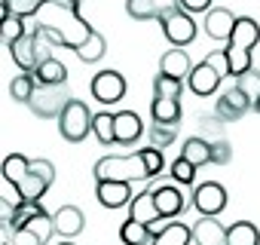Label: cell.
I'll list each match as a JSON object with an SVG mask.
<instances>
[{"label":"cell","mask_w":260,"mask_h":245,"mask_svg":"<svg viewBox=\"0 0 260 245\" xmlns=\"http://www.w3.org/2000/svg\"><path fill=\"white\" fill-rule=\"evenodd\" d=\"M31 25L40 28V34L52 46H64V49H80L95 31L80 16V4H71V0H46L40 13L31 19Z\"/></svg>","instance_id":"cell-1"},{"label":"cell","mask_w":260,"mask_h":245,"mask_svg":"<svg viewBox=\"0 0 260 245\" xmlns=\"http://www.w3.org/2000/svg\"><path fill=\"white\" fill-rule=\"evenodd\" d=\"M166 169V160H162V150L159 147H141L128 157H101L95 163V178L98 181H147V178H156L162 175Z\"/></svg>","instance_id":"cell-2"},{"label":"cell","mask_w":260,"mask_h":245,"mask_svg":"<svg viewBox=\"0 0 260 245\" xmlns=\"http://www.w3.org/2000/svg\"><path fill=\"white\" fill-rule=\"evenodd\" d=\"M257 40H260V25H257L251 16H242V19L236 22V28H233L230 40H226V49H223L233 77H242L245 71L254 68V65H251V52H254Z\"/></svg>","instance_id":"cell-3"},{"label":"cell","mask_w":260,"mask_h":245,"mask_svg":"<svg viewBox=\"0 0 260 245\" xmlns=\"http://www.w3.org/2000/svg\"><path fill=\"white\" fill-rule=\"evenodd\" d=\"M92 116H95V113H92L80 98H71L68 107H64L61 116H58V132H61V138L71 141V144H80V141L92 132Z\"/></svg>","instance_id":"cell-4"},{"label":"cell","mask_w":260,"mask_h":245,"mask_svg":"<svg viewBox=\"0 0 260 245\" xmlns=\"http://www.w3.org/2000/svg\"><path fill=\"white\" fill-rule=\"evenodd\" d=\"M71 101V92H68V83L61 86H37V92L31 95L28 107L40 116V119H58L61 110L68 107Z\"/></svg>","instance_id":"cell-5"},{"label":"cell","mask_w":260,"mask_h":245,"mask_svg":"<svg viewBox=\"0 0 260 245\" xmlns=\"http://www.w3.org/2000/svg\"><path fill=\"white\" fill-rule=\"evenodd\" d=\"M159 25H162V34L169 37V43L172 46H190L193 40H196V22H193V16L190 13H184L181 7L178 10H172V13H166L162 19H159Z\"/></svg>","instance_id":"cell-6"},{"label":"cell","mask_w":260,"mask_h":245,"mask_svg":"<svg viewBox=\"0 0 260 245\" xmlns=\"http://www.w3.org/2000/svg\"><path fill=\"white\" fill-rule=\"evenodd\" d=\"M89 89H92V98L107 107V104L122 101V95H125V77L119 71H98L92 77V86Z\"/></svg>","instance_id":"cell-7"},{"label":"cell","mask_w":260,"mask_h":245,"mask_svg":"<svg viewBox=\"0 0 260 245\" xmlns=\"http://www.w3.org/2000/svg\"><path fill=\"white\" fill-rule=\"evenodd\" d=\"M226 202H230V196H226L223 184H217V181H205L193 190V205L202 218H217L226 208Z\"/></svg>","instance_id":"cell-8"},{"label":"cell","mask_w":260,"mask_h":245,"mask_svg":"<svg viewBox=\"0 0 260 245\" xmlns=\"http://www.w3.org/2000/svg\"><path fill=\"white\" fill-rule=\"evenodd\" d=\"M95 199L104 208H122V205H128L135 199V193H132V184L128 181H98Z\"/></svg>","instance_id":"cell-9"},{"label":"cell","mask_w":260,"mask_h":245,"mask_svg":"<svg viewBox=\"0 0 260 245\" xmlns=\"http://www.w3.org/2000/svg\"><path fill=\"white\" fill-rule=\"evenodd\" d=\"M153 190V199H156V208H159V215L169 221V218H178L184 208H187V199H184V193H181V187L178 184H159V187H150Z\"/></svg>","instance_id":"cell-10"},{"label":"cell","mask_w":260,"mask_h":245,"mask_svg":"<svg viewBox=\"0 0 260 245\" xmlns=\"http://www.w3.org/2000/svg\"><path fill=\"white\" fill-rule=\"evenodd\" d=\"M248 107H251V101L233 86V89H226V92L217 95V107H214V113H217L223 122H233V119H242V116L248 113Z\"/></svg>","instance_id":"cell-11"},{"label":"cell","mask_w":260,"mask_h":245,"mask_svg":"<svg viewBox=\"0 0 260 245\" xmlns=\"http://www.w3.org/2000/svg\"><path fill=\"white\" fill-rule=\"evenodd\" d=\"M113 126H116V144H135L144 135V122L135 110H119L113 113Z\"/></svg>","instance_id":"cell-12"},{"label":"cell","mask_w":260,"mask_h":245,"mask_svg":"<svg viewBox=\"0 0 260 245\" xmlns=\"http://www.w3.org/2000/svg\"><path fill=\"white\" fill-rule=\"evenodd\" d=\"M236 16L230 13V10H223V7H211L208 13H205V34L211 37V40H230V34H233V28H236Z\"/></svg>","instance_id":"cell-13"},{"label":"cell","mask_w":260,"mask_h":245,"mask_svg":"<svg viewBox=\"0 0 260 245\" xmlns=\"http://www.w3.org/2000/svg\"><path fill=\"white\" fill-rule=\"evenodd\" d=\"M220 80H223V77H220V74H217V71H214V68H211L205 58H202V62L193 68V74L187 77V83H190V92H196L199 98H205V95H214V92H217V86H220Z\"/></svg>","instance_id":"cell-14"},{"label":"cell","mask_w":260,"mask_h":245,"mask_svg":"<svg viewBox=\"0 0 260 245\" xmlns=\"http://www.w3.org/2000/svg\"><path fill=\"white\" fill-rule=\"evenodd\" d=\"M52 221H55V233H58V236H64V239L80 236V233H83V227H86V215H83L77 205H61V208L52 215Z\"/></svg>","instance_id":"cell-15"},{"label":"cell","mask_w":260,"mask_h":245,"mask_svg":"<svg viewBox=\"0 0 260 245\" xmlns=\"http://www.w3.org/2000/svg\"><path fill=\"white\" fill-rule=\"evenodd\" d=\"M128 218H132V221H141V224H147V227H156V221H166V218L159 215V208H156L153 190H144V193H138L132 202H128Z\"/></svg>","instance_id":"cell-16"},{"label":"cell","mask_w":260,"mask_h":245,"mask_svg":"<svg viewBox=\"0 0 260 245\" xmlns=\"http://www.w3.org/2000/svg\"><path fill=\"white\" fill-rule=\"evenodd\" d=\"M193 68H196V65L190 62L187 49H181V46L169 49V52L159 58V74H169V77H178V80L190 77V74H193Z\"/></svg>","instance_id":"cell-17"},{"label":"cell","mask_w":260,"mask_h":245,"mask_svg":"<svg viewBox=\"0 0 260 245\" xmlns=\"http://www.w3.org/2000/svg\"><path fill=\"white\" fill-rule=\"evenodd\" d=\"M150 245H193V227H187L181 221H166L156 230Z\"/></svg>","instance_id":"cell-18"},{"label":"cell","mask_w":260,"mask_h":245,"mask_svg":"<svg viewBox=\"0 0 260 245\" xmlns=\"http://www.w3.org/2000/svg\"><path fill=\"white\" fill-rule=\"evenodd\" d=\"M193 242L196 245H226V227L214 218H202L193 224Z\"/></svg>","instance_id":"cell-19"},{"label":"cell","mask_w":260,"mask_h":245,"mask_svg":"<svg viewBox=\"0 0 260 245\" xmlns=\"http://www.w3.org/2000/svg\"><path fill=\"white\" fill-rule=\"evenodd\" d=\"M150 116H153V122H162V126H178L181 122V98H159V95H153Z\"/></svg>","instance_id":"cell-20"},{"label":"cell","mask_w":260,"mask_h":245,"mask_svg":"<svg viewBox=\"0 0 260 245\" xmlns=\"http://www.w3.org/2000/svg\"><path fill=\"white\" fill-rule=\"evenodd\" d=\"M34 77H37L40 86H61V83H68V68H64V62H58L55 55H49L46 62H40V68L34 71Z\"/></svg>","instance_id":"cell-21"},{"label":"cell","mask_w":260,"mask_h":245,"mask_svg":"<svg viewBox=\"0 0 260 245\" xmlns=\"http://www.w3.org/2000/svg\"><path fill=\"white\" fill-rule=\"evenodd\" d=\"M153 236H156L153 227H147V224H141V221H132V218H128V221L119 227V239H122V245H150Z\"/></svg>","instance_id":"cell-22"},{"label":"cell","mask_w":260,"mask_h":245,"mask_svg":"<svg viewBox=\"0 0 260 245\" xmlns=\"http://www.w3.org/2000/svg\"><path fill=\"white\" fill-rule=\"evenodd\" d=\"M181 157H184L187 163H193L196 169H202V166L211 163V141H205L202 135H199V138H187L184 147H181Z\"/></svg>","instance_id":"cell-23"},{"label":"cell","mask_w":260,"mask_h":245,"mask_svg":"<svg viewBox=\"0 0 260 245\" xmlns=\"http://www.w3.org/2000/svg\"><path fill=\"white\" fill-rule=\"evenodd\" d=\"M226 245H260V230L251 221H236L226 227Z\"/></svg>","instance_id":"cell-24"},{"label":"cell","mask_w":260,"mask_h":245,"mask_svg":"<svg viewBox=\"0 0 260 245\" xmlns=\"http://www.w3.org/2000/svg\"><path fill=\"white\" fill-rule=\"evenodd\" d=\"M92 135L107 147V144H116V126H113V113H95L92 116Z\"/></svg>","instance_id":"cell-25"},{"label":"cell","mask_w":260,"mask_h":245,"mask_svg":"<svg viewBox=\"0 0 260 245\" xmlns=\"http://www.w3.org/2000/svg\"><path fill=\"white\" fill-rule=\"evenodd\" d=\"M77 52V58L80 62H86V65H92V62H98L104 52H107V40H104V34H98V31H92V37L80 46V49H74Z\"/></svg>","instance_id":"cell-26"},{"label":"cell","mask_w":260,"mask_h":245,"mask_svg":"<svg viewBox=\"0 0 260 245\" xmlns=\"http://www.w3.org/2000/svg\"><path fill=\"white\" fill-rule=\"evenodd\" d=\"M19 187H22V196H25V202H40L43 199V193L52 187L49 181H43L37 172H28L22 181H19Z\"/></svg>","instance_id":"cell-27"},{"label":"cell","mask_w":260,"mask_h":245,"mask_svg":"<svg viewBox=\"0 0 260 245\" xmlns=\"http://www.w3.org/2000/svg\"><path fill=\"white\" fill-rule=\"evenodd\" d=\"M28 34V19H22V16H4V31H0V37H4V46H13V43H19L22 37Z\"/></svg>","instance_id":"cell-28"},{"label":"cell","mask_w":260,"mask_h":245,"mask_svg":"<svg viewBox=\"0 0 260 245\" xmlns=\"http://www.w3.org/2000/svg\"><path fill=\"white\" fill-rule=\"evenodd\" d=\"M37 77L34 74H19V77H13V83H10V95L16 98V101H22V104H28L31 101V95L37 92Z\"/></svg>","instance_id":"cell-29"},{"label":"cell","mask_w":260,"mask_h":245,"mask_svg":"<svg viewBox=\"0 0 260 245\" xmlns=\"http://www.w3.org/2000/svg\"><path fill=\"white\" fill-rule=\"evenodd\" d=\"M153 95H159V98H181V95H184V80L169 77V74H156V80H153Z\"/></svg>","instance_id":"cell-30"},{"label":"cell","mask_w":260,"mask_h":245,"mask_svg":"<svg viewBox=\"0 0 260 245\" xmlns=\"http://www.w3.org/2000/svg\"><path fill=\"white\" fill-rule=\"evenodd\" d=\"M46 0H4V16H22V19H34L40 13V7Z\"/></svg>","instance_id":"cell-31"},{"label":"cell","mask_w":260,"mask_h":245,"mask_svg":"<svg viewBox=\"0 0 260 245\" xmlns=\"http://www.w3.org/2000/svg\"><path fill=\"white\" fill-rule=\"evenodd\" d=\"M28 172H31V160H28V157H22V154H10V157L4 160V178H10V181L19 184Z\"/></svg>","instance_id":"cell-32"},{"label":"cell","mask_w":260,"mask_h":245,"mask_svg":"<svg viewBox=\"0 0 260 245\" xmlns=\"http://www.w3.org/2000/svg\"><path fill=\"white\" fill-rule=\"evenodd\" d=\"M236 89H239V92L251 101V107H254V101L260 98V71L251 68V71H245L242 77H236Z\"/></svg>","instance_id":"cell-33"},{"label":"cell","mask_w":260,"mask_h":245,"mask_svg":"<svg viewBox=\"0 0 260 245\" xmlns=\"http://www.w3.org/2000/svg\"><path fill=\"white\" fill-rule=\"evenodd\" d=\"M125 13L138 19V22H150L156 19V7H153V0H125Z\"/></svg>","instance_id":"cell-34"},{"label":"cell","mask_w":260,"mask_h":245,"mask_svg":"<svg viewBox=\"0 0 260 245\" xmlns=\"http://www.w3.org/2000/svg\"><path fill=\"white\" fill-rule=\"evenodd\" d=\"M199 126H202V138L205 141H220L223 138V119L217 116V113H205L202 119H199Z\"/></svg>","instance_id":"cell-35"},{"label":"cell","mask_w":260,"mask_h":245,"mask_svg":"<svg viewBox=\"0 0 260 245\" xmlns=\"http://www.w3.org/2000/svg\"><path fill=\"white\" fill-rule=\"evenodd\" d=\"M175 138H178V132H175V126H162V122H153L150 126V147H169V144H175Z\"/></svg>","instance_id":"cell-36"},{"label":"cell","mask_w":260,"mask_h":245,"mask_svg":"<svg viewBox=\"0 0 260 245\" xmlns=\"http://www.w3.org/2000/svg\"><path fill=\"white\" fill-rule=\"evenodd\" d=\"M0 199H4V205H10V208H19V205H25L22 187H19L16 181H10V178H4V184H0Z\"/></svg>","instance_id":"cell-37"},{"label":"cell","mask_w":260,"mask_h":245,"mask_svg":"<svg viewBox=\"0 0 260 245\" xmlns=\"http://www.w3.org/2000/svg\"><path fill=\"white\" fill-rule=\"evenodd\" d=\"M178 184H193L196 181V166L193 163H187L184 157H178L175 163H172V172H169Z\"/></svg>","instance_id":"cell-38"},{"label":"cell","mask_w":260,"mask_h":245,"mask_svg":"<svg viewBox=\"0 0 260 245\" xmlns=\"http://www.w3.org/2000/svg\"><path fill=\"white\" fill-rule=\"evenodd\" d=\"M4 245H46V239H43L37 230H31V227H19Z\"/></svg>","instance_id":"cell-39"},{"label":"cell","mask_w":260,"mask_h":245,"mask_svg":"<svg viewBox=\"0 0 260 245\" xmlns=\"http://www.w3.org/2000/svg\"><path fill=\"white\" fill-rule=\"evenodd\" d=\"M230 160H233V144H230L226 138L214 141V144H211V163H214V166H230Z\"/></svg>","instance_id":"cell-40"},{"label":"cell","mask_w":260,"mask_h":245,"mask_svg":"<svg viewBox=\"0 0 260 245\" xmlns=\"http://www.w3.org/2000/svg\"><path fill=\"white\" fill-rule=\"evenodd\" d=\"M205 62H208V65H211L220 77H233V74H230V62H226V52H223V49L208 52V55H205Z\"/></svg>","instance_id":"cell-41"},{"label":"cell","mask_w":260,"mask_h":245,"mask_svg":"<svg viewBox=\"0 0 260 245\" xmlns=\"http://www.w3.org/2000/svg\"><path fill=\"white\" fill-rule=\"evenodd\" d=\"M31 172H37V175H40L43 181H49V184L55 181V166H52L49 160H31Z\"/></svg>","instance_id":"cell-42"},{"label":"cell","mask_w":260,"mask_h":245,"mask_svg":"<svg viewBox=\"0 0 260 245\" xmlns=\"http://www.w3.org/2000/svg\"><path fill=\"white\" fill-rule=\"evenodd\" d=\"M181 10L184 13H208L211 0H181Z\"/></svg>","instance_id":"cell-43"},{"label":"cell","mask_w":260,"mask_h":245,"mask_svg":"<svg viewBox=\"0 0 260 245\" xmlns=\"http://www.w3.org/2000/svg\"><path fill=\"white\" fill-rule=\"evenodd\" d=\"M153 7H156V19H162L166 13H172V10L181 7V0H153Z\"/></svg>","instance_id":"cell-44"},{"label":"cell","mask_w":260,"mask_h":245,"mask_svg":"<svg viewBox=\"0 0 260 245\" xmlns=\"http://www.w3.org/2000/svg\"><path fill=\"white\" fill-rule=\"evenodd\" d=\"M254 113H260V98H257V101H254Z\"/></svg>","instance_id":"cell-45"},{"label":"cell","mask_w":260,"mask_h":245,"mask_svg":"<svg viewBox=\"0 0 260 245\" xmlns=\"http://www.w3.org/2000/svg\"><path fill=\"white\" fill-rule=\"evenodd\" d=\"M58 245H74V242H58Z\"/></svg>","instance_id":"cell-46"},{"label":"cell","mask_w":260,"mask_h":245,"mask_svg":"<svg viewBox=\"0 0 260 245\" xmlns=\"http://www.w3.org/2000/svg\"><path fill=\"white\" fill-rule=\"evenodd\" d=\"M71 4H83V0H71Z\"/></svg>","instance_id":"cell-47"}]
</instances>
